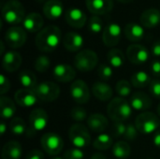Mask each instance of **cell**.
<instances>
[{"mask_svg":"<svg viewBox=\"0 0 160 159\" xmlns=\"http://www.w3.org/2000/svg\"><path fill=\"white\" fill-rule=\"evenodd\" d=\"M139 131L135 126V124H127V129H126V133H125V136H124V139L126 141H129V142H132V141H135L138 139V136H139Z\"/></svg>","mask_w":160,"mask_h":159,"instance_id":"60d3db41","label":"cell"},{"mask_svg":"<svg viewBox=\"0 0 160 159\" xmlns=\"http://www.w3.org/2000/svg\"><path fill=\"white\" fill-rule=\"evenodd\" d=\"M149 91L153 97L160 99V80H152L149 85Z\"/></svg>","mask_w":160,"mask_h":159,"instance_id":"7bdbcfd3","label":"cell"},{"mask_svg":"<svg viewBox=\"0 0 160 159\" xmlns=\"http://www.w3.org/2000/svg\"><path fill=\"white\" fill-rule=\"evenodd\" d=\"M113 138L106 133H101L99 134L94 141L93 146L95 149L99 150V151H105L109 150L111 147L113 146Z\"/></svg>","mask_w":160,"mask_h":159,"instance_id":"d6a6232c","label":"cell"},{"mask_svg":"<svg viewBox=\"0 0 160 159\" xmlns=\"http://www.w3.org/2000/svg\"><path fill=\"white\" fill-rule=\"evenodd\" d=\"M83 37L76 32H68L63 37V45L68 52H79L83 46Z\"/></svg>","mask_w":160,"mask_h":159,"instance_id":"7402d4cb","label":"cell"},{"mask_svg":"<svg viewBox=\"0 0 160 159\" xmlns=\"http://www.w3.org/2000/svg\"><path fill=\"white\" fill-rule=\"evenodd\" d=\"M132 107L130 103L124 97H114L112 98L108 107L107 113L113 122H126L132 115Z\"/></svg>","mask_w":160,"mask_h":159,"instance_id":"7a4b0ae2","label":"cell"},{"mask_svg":"<svg viewBox=\"0 0 160 159\" xmlns=\"http://www.w3.org/2000/svg\"><path fill=\"white\" fill-rule=\"evenodd\" d=\"M42 11L47 19L55 21L63 14V4L60 0H48L43 5Z\"/></svg>","mask_w":160,"mask_h":159,"instance_id":"ffe728a7","label":"cell"},{"mask_svg":"<svg viewBox=\"0 0 160 159\" xmlns=\"http://www.w3.org/2000/svg\"><path fill=\"white\" fill-rule=\"evenodd\" d=\"M51 159H64L63 157H53Z\"/></svg>","mask_w":160,"mask_h":159,"instance_id":"11a10c76","label":"cell"},{"mask_svg":"<svg viewBox=\"0 0 160 159\" xmlns=\"http://www.w3.org/2000/svg\"><path fill=\"white\" fill-rule=\"evenodd\" d=\"M157 112H158V115L160 117V103L158 104V108H157Z\"/></svg>","mask_w":160,"mask_h":159,"instance_id":"db71d44e","label":"cell"},{"mask_svg":"<svg viewBox=\"0 0 160 159\" xmlns=\"http://www.w3.org/2000/svg\"><path fill=\"white\" fill-rule=\"evenodd\" d=\"M91 159H107V157L104 155L100 154V153H96V154H94L92 156Z\"/></svg>","mask_w":160,"mask_h":159,"instance_id":"f907efd6","label":"cell"},{"mask_svg":"<svg viewBox=\"0 0 160 159\" xmlns=\"http://www.w3.org/2000/svg\"><path fill=\"white\" fill-rule=\"evenodd\" d=\"M112 156L117 159H128L131 155V147L125 141L115 142L112 149Z\"/></svg>","mask_w":160,"mask_h":159,"instance_id":"f546056e","label":"cell"},{"mask_svg":"<svg viewBox=\"0 0 160 159\" xmlns=\"http://www.w3.org/2000/svg\"><path fill=\"white\" fill-rule=\"evenodd\" d=\"M151 73L155 77H160V61L155 60L151 64Z\"/></svg>","mask_w":160,"mask_h":159,"instance_id":"f6af8a7d","label":"cell"},{"mask_svg":"<svg viewBox=\"0 0 160 159\" xmlns=\"http://www.w3.org/2000/svg\"><path fill=\"white\" fill-rule=\"evenodd\" d=\"M22 58L18 52L8 51L2 58V67L7 72H14L18 70L22 65Z\"/></svg>","mask_w":160,"mask_h":159,"instance_id":"ac0fdd59","label":"cell"},{"mask_svg":"<svg viewBox=\"0 0 160 159\" xmlns=\"http://www.w3.org/2000/svg\"><path fill=\"white\" fill-rule=\"evenodd\" d=\"M68 137L72 145L79 149L87 147L91 143V136L88 128L80 123L70 127L68 129Z\"/></svg>","mask_w":160,"mask_h":159,"instance_id":"8992f818","label":"cell"},{"mask_svg":"<svg viewBox=\"0 0 160 159\" xmlns=\"http://www.w3.org/2000/svg\"><path fill=\"white\" fill-rule=\"evenodd\" d=\"M98 76L99 79L103 80V81H107L110 80L112 75H113V70L112 67L110 65L107 64H101L98 67Z\"/></svg>","mask_w":160,"mask_h":159,"instance_id":"f35d334b","label":"cell"},{"mask_svg":"<svg viewBox=\"0 0 160 159\" xmlns=\"http://www.w3.org/2000/svg\"><path fill=\"white\" fill-rule=\"evenodd\" d=\"M88 29L93 34H98L103 29V21L99 16L94 15L88 22Z\"/></svg>","mask_w":160,"mask_h":159,"instance_id":"8d00e7d4","label":"cell"},{"mask_svg":"<svg viewBox=\"0 0 160 159\" xmlns=\"http://www.w3.org/2000/svg\"><path fill=\"white\" fill-rule=\"evenodd\" d=\"M135 126L140 133L143 135H150L159 128L160 119L152 112H143L136 117Z\"/></svg>","mask_w":160,"mask_h":159,"instance_id":"277c9868","label":"cell"},{"mask_svg":"<svg viewBox=\"0 0 160 159\" xmlns=\"http://www.w3.org/2000/svg\"><path fill=\"white\" fill-rule=\"evenodd\" d=\"M70 116H71L72 120L81 124L82 122L87 120V112L85 111L84 108L77 106V107L72 108V110L70 112Z\"/></svg>","mask_w":160,"mask_h":159,"instance_id":"74e56055","label":"cell"},{"mask_svg":"<svg viewBox=\"0 0 160 159\" xmlns=\"http://www.w3.org/2000/svg\"><path fill=\"white\" fill-rule=\"evenodd\" d=\"M0 109H1V117L3 120L14 118L16 112V105L14 100L8 97L1 96L0 97Z\"/></svg>","mask_w":160,"mask_h":159,"instance_id":"83f0119b","label":"cell"},{"mask_svg":"<svg viewBox=\"0 0 160 159\" xmlns=\"http://www.w3.org/2000/svg\"><path fill=\"white\" fill-rule=\"evenodd\" d=\"M38 1H39V2H41V1H44V0H38Z\"/></svg>","mask_w":160,"mask_h":159,"instance_id":"9f6ffc18","label":"cell"},{"mask_svg":"<svg viewBox=\"0 0 160 159\" xmlns=\"http://www.w3.org/2000/svg\"><path fill=\"white\" fill-rule=\"evenodd\" d=\"M73 63L77 70L81 72H89L98 66V56L92 50H82L75 55Z\"/></svg>","mask_w":160,"mask_h":159,"instance_id":"5b68a950","label":"cell"},{"mask_svg":"<svg viewBox=\"0 0 160 159\" xmlns=\"http://www.w3.org/2000/svg\"><path fill=\"white\" fill-rule=\"evenodd\" d=\"M151 52L154 56L156 57H159L160 56V39L155 41L153 44H152V47H151Z\"/></svg>","mask_w":160,"mask_h":159,"instance_id":"7dc6e473","label":"cell"},{"mask_svg":"<svg viewBox=\"0 0 160 159\" xmlns=\"http://www.w3.org/2000/svg\"><path fill=\"white\" fill-rule=\"evenodd\" d=\"M87 127L90 130L96 133H103L109 127V121L107 117L101 113H93L87 120Z\"/></svg>","mask_w":160,"mask_h":159,"instance_id":"44dd1931","label":"cell"},{"mask_svg":"<svg viewBox=\"0 0 160 159\" xmlns=\"http://www.w3.org/2000/svg\"><path fill=\"white\" fill-rule=\"evenodd\" d=\"M126 37L131 42H139L143 38L144 29L142 24L136 22H129L126 25L124 30Z\"/></svg>","mask_w":160,"mask_h":159,"instance_id":"4316f807","label":"cell"},{"mask_svg":"<svg viewBox=\"0 0 160 159\" xmlns=\"http://www.w3.org/2000/svg\"><path fill=\"white\" fill-rule=\"evenodd\" d=\"M49 117L43 109H35L29 115V128L35 133L42 131L48 125Z\"/></svg>","mask_w":160,"mask_h":159,"instance_id":"4fadbf2b","label":"cell"},{"mask_svg":"<svg viewBox=\"0 0 160 159\" xmlns=\"http://www.w3.org/2000/svg\"><path fill=\"white\" fill-rule=\"evenodd\" d=\"M147 159H153V158H147Z\"/></svg>","mask_w":160,"mask_h":159,"instance_id":"6f0895ef","label":"cell"},{"mask_svg":"<svg viewBox=\"0 0 160 159\" xmlns=\"http://www.w3.org/2000/svg\"><path fill=\"white\" fill-rule=\"evenodd\" d=\"M153 143L156 147L160 148V128H158L153 136Z\"/></svg>","mask_w":160,"mask_h":159,"instance_id":"c3c4849f","label":"cell"},{"mask_svg":"<svg viewBox=\"0 0 160 159\" xmlns=\"http://www.w3.org/2000/svg\"><path fill=\"white\" fill-rule=\"evenodd\" d=\"M70 96L77 104H85L90 99V90L86 82L82 80L72 82L69 88Z\"/></svg>","mask_w":160,"mask_h":159,"instance_id":"30bf717a","label":"cell"},{"mask_svg":"<svg viewBox=\"0 0 160 159\" xmlns=\"http://www.w3.org/2000/svg\"><path fill=\"white\" fill-rule=\"evenodd\" d=\"M10 89V82L8 78H7L4 74L0 75V94L1 96H4L7 94Z\"/></svg>","mask_w":160,"mask_h":159,"instance_id":"ee69618b","label":"cell"},{"mask_svg":"<svg viewBox=\"0 0 160 159\" xmlns=\"http://www.w3.org/2000/svg\"><path fill=\"white\" fill-rule=\"evenodd\" d=\"M0 44H1V52H0V53H1V54H3V52H4V49H5L4 41H1V42H0Z\"/></svg>","mask_w":160,"mask_h":159,"instance_id":"f5cc1de1","label":"cell"},{"mask_svg":"<svg viewBox=\"0 0 160 159\" xmlns=\"http://www.w3.org/2000/svg\"><path fill=\"white\" fill-rule=\"evenodd\" d=\"M127 57L134 65H142L149 60L150 52L148 49L141 44H131L127 49Z\"/></svg>","mask_w":160,"mask_h":159,"instance_id":"8fae6325","label":"cell"},{"mask_svg":"<svg viewBox=\"0 0 160 159\" xmlns=\"http://www.w3.org/2000/svg\"><path fill=\"white\" fill-rule=\"evenodd\" d=\"M117 1L122 3V4H128V3H130V2H132L134 0H117Z\"/></svg>","mask_w":160,"mask_h":159,"instance_id":"816d5d0a","label":"cell"},{"mask_svg":"<svg viewBox=\"0 0 160 159\" xmlns=\"http://www.w3.org/2000/svg\"><path fill=\"white\" fill-rule=\"evenodd\" d=\"M127 129V124L124 122H113L112 127V138H124Z\"/></svg>","mask_w":160,"mask_h":159,"instance_id":"ab89813d","label":"cell"},{"mask_svg":"<svg viewBox=\"0 0 160 159\" xmlns=\"http://www.w3.org/2000/svg\"><path fill=\"white\" fill-rule=\"evenodd\" d=\"M40 144L43 151L52 157H57L64 148L63 139L58 134L52 132L43 134L40 139Z\"/></svg>","mask_w":160,"mask_h":159,"instance_id":"ba28073f","label":"cell"},{"mask_svg":"<svg viewBox=\"0 0 160 159\" xmlns=\"http://www.w3.org/2000/svg\"><path fill=\"white\" fill-rule=\"evenodd\" d=\"M22 156V147L16 141L8 142L2 148V159H21Z\"/></svg>","mask_w":160,"mask_h":159,"instance_id":"d4e9b609","label":"cell"},{"mask_svg":"<svg viewBox=\"0 0 160 159\" xmlns=\"http://www.w3.org/2000/svg\"><path fill=\"white\" fill-rule=\"evenodd\" d=\"M107 59H108L109 65L112 68L121 67L125 64V61H126L125 54L123 53V52L121 50L115 49V48H112V50L109 51V52L107 54Z\"/></svg>","mask_w":160,"mask_h":159,"instance_id":"4dcf8cb0","label":"cell"},{"mask_svg":"<svg viewBox=\"0 0 160 159\" xmlns=\"http://www.w3.org/2000/svg\"><path fill=\"white\" fill-rule=\"evenodd\" d=\"M65 19L68 24L74 28H82L85 25L87 17L79 7H70L65 12Z\"/></svg>","mask_w":160,"mask_h":159,"instance_id":"2e32d148","label":"cell"},{"mask_svg":"<svg viewBox=\"0 0 160 159\" xmlns=\"http://www.w3.org/2000/svg\"><path fill=\"white\" fill-rule=\"evenodd\" d=\"M25 159H44V156L41 151L34 149L30 153H28Z\"/></svg>","mask_w":160,"mask_h":159,"instance_id":"bcb514c9","label":"cell"},{"mask_svg":"<svg viewBox=\"0 0 160 159\" xmlns=\"http://www.w3.org/2000/svg\"><path fill=\"white\" fill-rule=\"evenodd\" d=\"M19 82L23 88L30 89V90H34L37 87V85L38 84V79H37V76L35 75V73L28 69H24L20 72Z\"/></svg>","mask_w":160,"mask_h":159,"instance_id":"f1b7e54d","label":"cell"},{"mask_svg":"<svg viewBox=\"0 0 160 159\" xmlns=\"http://www.w3.org/2000/svg\"><path fill=\"white\" fill-rule=\"evenodd\" d=\"M85 4L87 9L97 16L110 13L113 7L112 0H85Z\"/></svg>","mask_w":160,"mask_h":159,"instance_id":"e0dca14e","label":"cell"},{"mask_svg":"<svg viewBox=\"0 0 160 159\" xmlns=\"http://www.w3.org/2000/svg\"><path fill=\"white\" fill-rule=\"evenodd\" d=\"M64 159H83L84 158V153L82 151V149L79 148H70L67 150L64 153L63 156Z\"/></svg>","mask_w":160,"mask_h":159,"instance_id":"b9f144b4","label":"cell"},{"mask_svg":"<svg viewBox=\"0 0 160 159\" xmlns=\"http://www.w3.org/2000/svg\"><path fill=\"white\" fill-rule=\"evenodd\" d=\"M7 129H8V125L6 124L5 120H3V119H2L1 124H0V133H1V135H2V136H4V135H5V133H6Z\"/></svg>","mask_w":160,"mask_h":159,"instance_id":"681fc988","label":"cell"},{"mask_svg":"<svg viewBox=\"0 0 160 159\" xmlns=\"http://www.w3.org/2000/svg\"><path fill=\"white\" fill-rule=\"evenodd\" d=\"M122 29L121 26L116 22H112L106 25L102 32V41L105 46L112 48L116 46L121 39Z\"/></svg>","mask_w":160,"mask_h":159,"instance_id":"7c38bea8","label":"cell"},{"mask_svg":"<svg viewBox=\"0 0 160 159\" xmlns=\"http://www.w3.org/2000/svg\"><path fill=\"white\" fill-rule=\"evenodd\" d=\"M53 78L60 82H72L76 77V69L68 64H58L52 69Z\"/></svg>","mask_w":160,"mask_h":159,"instance_id":"9a60e30c","label":"cell"},{"mask_svg":"<svg viewBox=\"0 0 160 159\" xmlns=\"http://www.w3.org/2000/svg\"><path fill=\"white\" fill-rule=\"evenodd\" d=\"M14 100L22 108H31L38 103V98L34 90L22 88L14 94Z\"/></svg>","mask_w":160,"mask_h":159,"instance_id":"5bb4252c","label":"cell"},{"mask_svg":"<svg viewBox=\"0 0 160 159\" xmlns=\"http://www.w3.org/2000/svg\"><path fill=\"white\" fill-rule=\"evenodd\" d=\"M130 106L133 110L138 112H144L151 108L152 99L151 97L143 92H135L129 98Z\"/></svg>","mask_w":160,"mask_h":159,"instance_id":"d6986e66","label":"cell"},{"mask_svg":"<svg viewBox=\"0 0 160 159\" xmlns=\"http://www.w3.org/2000/svg\"><path fill=\"white\" fill-rule=\"evenodd\" d=\"M91 91H92L94 97L102 102L111 101L112 98L113 91H112V87L103 82H96L92 85Z\"/></svg>","mask_w":160,"mask_h":159,"instance_id":"cb8c5ba5","label":"cell"},{"mask_svg":"<svg viewBox=\"0 0 160 159\" xmlns=\"http://www.w3.org/2000/svg\"><path fill=\"white\" fill-rule=\"evenodd\" d=\"M34 67L36 70L40 73L46 72L51 67V60L47 55H39L35 60Z\"/></svg>","mask_w":160,"mask_h":159,"instance_id":"d590c367","label":"cell"},{"mask_svg":"<svg viewBox=\"0 0 160 159\" xmlns=\"http://www.w3.org/2000/svg\"><path fill=\"white\" fill-rule=\"evenodd\" d=\"M131 82H128L126 80H120L117 82L115 85V91L120 97H127L132 92Z\"/></svg>","mask_w":160,"mask_h":159,"instance_id":"e575fe53","label":"cell"},{"mask_svg":"<svg viewBox=\"0 0 160 159\" xmlns=\"http://www.w3.org/2000/svg\"><path fill=\"white\" fill-rule=\"evenodd\" d=\"M9 130L10 132L15 135V136H22L23 135L27 128H26V125L25 122L23 121V119L20 118V117H14L11 119L10 123H9Z\"/></svg>","mask_w":160,"mask_h":159,"instance_id":"836d02e7","label":"cell"},{"mask_svg":"<svg viewBox=\"0 0 160 159\" xmlns=\"http://www.w3.org/2000/svg\"><path fill=\"white\" fill-rule=\"evenodd\" d=\"M27 38L26 30L18 25L9 27L5 33V42L11 49H18L22 47Z\"/></svg>","mask_w":160,"mask_h":159,"instance_id":"9c48e42d","label":"cell"},{"mask_svg":"<svg viewBox=\"0 0 160 159\" xmlns=\"http://www.w3.org/2000/svg\"><path fill=\"white\" fill-rule=\"evenodd\" d=\"M62 32L56 25H48L42 28L35 38V44L40 52H51L60 44Z\"/></svg>","mask_w":160,"mask_h":159,"instance_id":"6da1fadb","label":"cell"},{"mask_svg":"<svg viewBox=\"0 0 160 159\" xmlns=\"http://www.w3.org/2000/svg\"><path fill=\"white\" fill-rule=\"evenodd\" d=\"M151 82H152V79L150 75L147 72L142 71V70L135 72L131 76V79H130V82L132 86L136 88H145L150 85Z\"/></svg>","mask_w":160,"mask_h":159,"instance_id":"1f68e13d","label":"cell"},{"mask_svg":"<svg viewBox=\"0 0 160 159\" xmlns=\"http://www.w3.org/2000/svg\"><path fill=\"white\" fill-rule=\"evenodd\" d=\"M34 91L38 100L43 102L55 101L61 94V89L58 84L52 82H42L37 85Z\"/></svg>","mask_w":160,"mask_h":159,"instance_id":"52a82bcc","label":"cell"},{"mask_svg":"<svg viewBox=\"0 0 160 159\" xmlns=\"http://www.w3.org/2000/svg\"><path fill=\"white\" fill-rule=\"evenodd\" d=\"M2 18L9 24H19L25 18V9L18 0H8L2 7Z\"/></svg>","mask_w":160,"mask_h":159,"instance_id":"3957f363","label":"cell"},{"mask_svg":"<svg viewBox=\"0 0 160 159\" xmlns=\"http://www.w3.org/2000/svg\"><path fill=\"white\" fill-rule=\"evenodd\" d=\"M140 22L146 28H155L160 23V11L157 8H148L144 10L141 17Z\"/></svg>","mask_w":160,"mask_h":159,"instance_id":"484cf974","label":"cell"},{"mask_svg":"<svg viewBox=\"0 0 160 159\" xmlns=\"http://www.w3.org/2000/svg\"><path fill=\"white\" fill-rule=\"evenodd\" d=\"M43 23H44L43 17L39 13L31 12L25 16L22 22V27L30 33H36V32L38 33L42 29Z\"/></svg>","mask_w":160,"mask_h":159,"instance_id":"603a6c76","label":"cell"}]
</instances>
